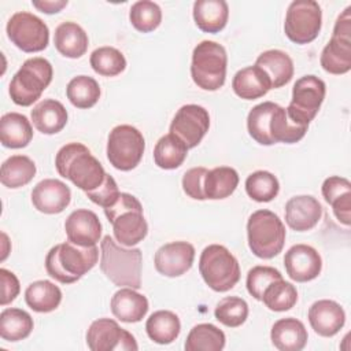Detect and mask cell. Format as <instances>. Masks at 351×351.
Returning <instances> with one entry per match:
<instances>
[{"label":"cell","mask_w":351,"mask_h":351,"mask_svg":"<svg viewBox=\"0 0 351 351\" xmlns=\"http://www.w3.org/2000/svg\"><path fill=\"white\" fill-rule=\"evenodd\" d=\"M55 167L63 178L70 180L77 188L89 192L100 186L107 176L101 163L81 143L63 145L55 158Z\"/></svg>","instance_id":"1"},{"label":"cell","mask_w":351,"mask_h":351,"mask_svg":"<svg viewBox=\"0 0 351 351\" xmlns=\"http://www.w3.org/2000/svg\"><path fill=\"white\" fill-rule=\"evenodd\" d=\"M143 255L140 248H125L104 236L100 241V269L117 287L141 288Z\"/></svg>","instance_id":"2"},{"label":"cell","mask_w":351,"mask_h":351,"mask_svg":"<svg viewBox=\"0 0 351 351\" xmlns=\"http://www.w3.org/2000/svg\"><path fill=\"white\" fill-rule=\"evenodd\" d=\"M99 259L96 245L81 247L71 241L56 244L45 258L47 273L62 284H73L88 273Z\"/></svg>","instance_id":"3"},{"label":"cell","mask_w":351,"mask_h":351,"mask_svg":"<svg viewBox=\"0 0 351 351\" xmlns=\"http://www.w3.org/2000/svg\"><path fill=\"white\" fill-rule=\"evenodd\" d=\"M104 214L112 225L117 241L122 245L133 247L145 239L148 225L143 214V206L133 195L121 192L118 200L104 208Z\"/></svg>","instance_id":"4"},{"label":"cell","mask_w":351,"mask_h":351,"mask_svg":"<svg viewBox=\"0 0 351 351\" xmlns=\"http://www.w3.org/2000/svg\"><path fill=\"white\" fill-rule=\"evenodd\" d=\"M285 226L282 221L270 210H256L247 222L248 247L261 259L277 256L285 243Z\"/></svg>","instance_id":"5"},{"label":"cell","mask_w":351,"mask_h":351,"mask_svg":"<svg viewBox=\"0 0 351 351\" xmlns=\"http://www.w3.org/2000/svg\"><path fill=\"white\" fill-rule=\"evenodd\" d=\"M52 75V64L45 58L36 56L25 60L11 78L8 88L11 100L22 107L32 106L51 84Z\"/></svg>","instance_id":"6"},{"label":"cell","mask_w":351,"mask_h":351,"mask_svg":"<svg viewBox=\"0 0 351 351\" xmlns=\"http://www.w3.org/2000/svg\"><path fill=\"white\" fill-rule=\"evenodd\" d=\"M226 66L228 55L221 44L204 40L193 48L191 77L203 90H218L223 86Z\"/></svg>","instance_id":"7"},{"label":"cell","mask_w":351,"mask_h":351,"mask_svg":"<svg viewBox=\"0 0 351 351\" xmlns=\"http://www.w3.org/2000/svg\"><path fill=\"white\" fill-rule=\"evenodd\" d=\"M199 271L215 292L232 289L240 280V266L234 255L221 244L207 245L200 254Z\"/></svg>","instance_id":"8"},{"label":"cell","mask_w":351,"mask_h":351,"mask_svg":"<svg viewBox=\"0 0 351 351\" xmlns=\"http://www.w3.org/2000/svg\"><path fill=\"white\" fill-rule=\"evenodd\" d=\"M145 141L138 129L132 125H118L110 134L107 141L108 162L121 171L134 169L144 154Z\"/></svg>","instance_id":"9"},{"label":"cell","mask_w":351,"mask_h":351,"mask_svg":"<svg viewBox=\"0 0 351 351\" xmlns=\"http://www.w3.org/2000/svg\"><path fill=\"white\" fill-rule=\"evenodd\" d=\"M319 62L329 74L340 75L351 70V7L337 16L332 38L324 47Z\"/></svg>","instance_id":"10"},{"label":"cell","mask_w":351,"mask_h":351,"mask_svg":"<svg viewBox=\"0 0 351 351\" xmlns=\"http://www.w3.org/2000/svg\"><path fill=\"white\" fill-rule=\"evenodd\" d=\"M322 26V11L314 0H295L289 4L284 32L296 44H308L317 38Z\"/></svg>","instance_id":"11"},{"label":"cell","mask_w":351,"mask_h":351,"mask_svg":"<svg viewBox=\"0 0 351 351\" xmlns=\"http://www.w3.org/2000/svg\"><path fill=\"white\" fill-rule=\"evenodd\" d=\"M325 93L326 86L321 78L313 74L303 75L292 88V99L289 106L285 108L288 117L296 123L308 126L318 114L325 99Z\"/></svg>","instance_id":"12"},{"label":"cell","mask_w":351,"mask_h":351,"mask_svg":"<svg viewBox=\"0 0 351 351\" xmlns=\"http://www.w3.org/2000/svg\"><path fill=\"white\" fill-rule=\"evenodd\" d=\"M5 32L11 43L23 52H40L49 43L48 26L32 12H15L8 19Z\"/></svg>","instance_id":"13"},{"label":"cell","mask_w":351,"mask_h":351,"mask_svg":"<svg viewBox=\"0 0 351 351\" xmlns=\"http://www.w3.org/2000/svg\"><path fill=\"white\" fill-rule=\"evenodd\" d=\"M86 344L92 351H137L134 336L111 318H99L86 330Z\"/></svg>","instance_id":"14"},{"label":"cell","mask_w":351,"mask_h":351,"mask_svg":"<svg viewBox=\"0 0 351 351\" xmlns=\"http://www.w3.org/2000/svg\"><path fill=\"white\" fill-rule=\"evenodd\" d=\"M208 128V111L197 104H185L176 112L170 123V133L177 136L191 149L199 145Z\"/></svg>","instance_id":"15"},{"label":"cell","mask_w":351,"mask_h":351,"mask_svg":"<svg viewBox=\"0 0 351 351\" xmlns=\"http://www.w3.org/2000/svg\"><path fill=\"white\" fill-rule=\"evenodd\" d=\"M284 266L291 280L296 282H307L319 276L322 270V259L314 247L295 244L285 252Z\"/></svg>","instance_id":"16"},{"label":"cell","mask_w":351,"mask_h":351,"mask_svg":"<svg viewBox=\"0 0 351 351\" xmlns=\"http://www.w3.org/2000/svg\"><path fill=\"white\" fill-rule=\"evenodd\" d=\"M195 259V247L188 241H171L162 245L154 258L155 269L166 277H180L186 273Z\"/></svg>","instance_id":"17"},{"label":"cell","mask_w":351,"mask_h":351,"mask_svg":"<svg viewBox=\"0 0 351 351\" xmlns=\"http://www.w3.org/2000/svg\"><path fill=\"white\" fill-rule=\"evenodd\" d=\"M70 188L56 178H45L32 191V203L34 208L44 214L62 213L70 204Z\"/></svg>","instance_id":"18"},{"label":"cell","mask_w":351,"mask_h":351,"mask_svg":"<svg viewBox=\"0 0 351 351\" xmlns=\"http://www.w3.org/2000/svg\"><path fill=\"white\" fill-rule=\"evenodd\" d=\"M64 230L67 240L81 247L96 245L101 237V223L99 217L86 208L74 210L64 222Z\"/></svg>","instance_id":"19"},{"label":"cell","mask_w":351,"mask_h":351,"mask_svg":"<svg viewBox=\"0 0 351 351\" xmlns=\"http://www.w3.org/2000/svg\"><path fill=\"white\" fill-rule=\"evenodd\" d=\"M322 217L321 203L311 195L291 197L285 204V222L296 232L313 229Z\"/></svg>","instance_id":"20"},{"label":"cell","mask_w":351,"mask_h":351,"mask_svg":"<svg viewBox=\"0 0 351 351\" xmlns=\"http://www.w3.org/2000/svg\"><path fill=\"white\" fill-rule=\"evenodd\" d=\"M308 322L317 335L332 337L344 326L346 313L337 302L321 299L310 306Z\"/></svg>","instance_id":"21"},{"label":"cell","mask_w":351,"mask_h":351,"mask_svg":"<svg viewBox=\"0 0 351 351\" xmlns=\"http://www.w3.org/2000/svg\"><path fill=\"white\" fill-rule=\"evenodd\" d=\"M115 318L126 324L140 322L148 311V299L136 289L125 287L117 291L110 303Z\"/></svg>","instance_id":"22"},{"label":"cell","mask_w":351,"mask_h":351,"mask_svg":"<svg viewBox=\"0 0 351 351\" xmlns=\"http://www.w3.org/2000/svg\"><path fill=\"white\" fill-rule=\"evenodd\" d=\"M273 346L280 351H300L307 344V329L302 321L288 317L274 322L270 330Z\"/></svg>","instance_id":"23"},{"label":"cell","mask_w":351,"mask_h":351,"mask_svg":"<svg viewBox=\"0 0 351 351\" xmlns=\"http://www.w3.org/2000/svg\"><path fill=\"white\" fill-rule=\"evenodd\" d=\"M233 92L244 100H255L271 89L267 74L258 66H248L239 70L232 80Z\"/></svg>","instance_id":"24"},{"label":"cell","mask_w":351,"mask_h":351,"mask_svg":"<svg viewBox=\"0 0 351 351\" xmlns=\"http://www.w3.org/2000/svg\"><path fill=\"white\" fill-rule=\"evenodd\" d=\"M34 128L43 134H56L67 123L64 106L55 99H44L30 112Z\"/></svg>","instance_id":"25"},{"label":"cell","mask_w":351,"mask_h":351,"mask_svg":"<svg viewBox=\"0 0 351 351\" xmlns=\"http://www.w3.org/2000/svg\"><path fill=\"white\" fill-rule=\"evenodd\" d=\"M255 66L261 67L271 82V89L281 88L288 84L293 77V62L291 56L281 49H269L262 52Z\"/></svg>","instance_id":"26"},{"label":"cell","mask_w":351,"mask_h":351,"mask_svg":"<svg viewBox=\"0 0 351 351\" xmlns=\"http://www.w3.org/2000/svg\"><path fill=\"white\" fill-rule=\"evenodd\" d=\"M229 7L225 0H196L193 3V19L204 33H218L228 22Z\"/></svg>","instance_id":"27"},{"label":"cell","mask_w":351,"mask_h":351,"mask_svg":"<svg viewBox=\"0 0 351 351\" xmlns=\"http://www.w3.org/2000/svg\"><path fill=\"white\" fill-rule=\"evenodd\" d=\"M53 44L63 56L77 59L85 55L89 40L85 30L75 22H62L55 29Z\"/></svg>","instance_id":"28"},{"label":"cell","mask_w":351,"mask_h":351,"mask_svg":"<svg viewBox=\"0 0 351 351\" xmlns=\"http://www.w3.org/2000/svg\"><path fill=\"white\" fill-rule=\"evenodd\" d=\"M33 138L30 121L19 112H7L0 119V140L7 148H23Z\"/></svg>","instance_id":"29"},{"label":"cell","mask_w":351,"mask_h":351,"mask_svg":"<svg viewBox=\"0 0 351 351\" xmlns=\"http://www.w3.org/2000/svg\"><path fill=\"white\" fill-rule=\"evenodd\" d=\"M26 304L37 313H51L62 302V291L48 280L32 282L25 291Z\"/></svg>","instance_id":"30"},{"label":"cell","mask_w":351,"mask_h":351,"mask_svg":"<svg viewBox=\"0 0 351 351\" xmlns=\"http://www.w3.org/2000/svg\"><path fill=\"white\" fill-rule=\"evenodd\" d=\"M145 330L148 337L158 344L173 343L180 332L181 322L177 314L169 310H158L149 315L145 322Z\"/></svg>","instance_id":"31"},{"label":"cell","mask_w":351,"mask_h":351,"mask_svg":"<svg viewBox=\"0 0 351 351\" xmlns=\"http://www.w3.org/2000/svg\"><path fill=\"white\" fill-rule=\"evenodd\" d=\"M308 126L296 123L292 121L287 110L278 104H276L270 123H269V134L273 144L276 143H285V144H293L302 140L307 132Z\"/></svg>","instance_id":"32"},{"label":"cell","mask_w":351,"mask_h":351,"mask_svg":"<svg viewBox=\"0 0 351 351\" xmlns=\"http://www.w3.org/2000/svg\"><path fill=\"white\" fill-rule=\"evenodd\" d=\"M36 163L26 155H12L1 165L0 180L7 188L16 189L29 184L36 176Z\"/></svg>","instance_id":"33"},{"label":"cell","mask_w":351,"mask_h":351,"mask_svg":"<svg viewBox=\"0 0 351 351\" xmlns=\"http://www.w3.org/2000/svg\"><path fill=\"white\" fill-rule=\"evenodd\" d=\"M239 185V174L233 167L219 166L207 171L204 177L206 199L218 200L230 196Z\"/></svg>","instance_id":"34"},{"label":"cell","mask_w":351,"mask_h":351,"mask_svg":"<svg viewBox=\"0 0 351 351\" xmlns=\"http://www.w3.org/2000/svg\"><path fill=\"white\" fill-rule=\"evenodd\" d=\"M188 155L186 145L173 133L162 136L154 148V162L158 167L173 170L180 167Z\"/></svg>","instance_id":"35"},{"label":"cell","mask_w":351,"mask_h":351,"mask_svg":"<svg viewBox=\"0 0 351 351\" xmlns=\"http://www.w3.org/2000/svg\"><path fill=\"white\" fill-rule=\"evenodd\" d=\"M33 318L22 308H5L0 314V336L5 341L26 339L33 330Z\"/></svg>","instance_id":"36"},{"label":"cell","mask_w":351,"mask_h":351,"mask_svg":"<svg viewBox=\"0 0 351 351\" xmlns=\"http://www.w3.org/2000/svg\"><path fill=\"white\" fill-rule=\"evenodd\" d=\"M225 333L213 324H197L186 336V351H221L225 347Z\"/></svg>","instance_id":"37"},{"label":"cell","mask_w":351,"mask_h":351,"mask_svg":"<svg viewBox=\"0 0 351 351\" xmlns=\"http://www.w3.org/2000/svg\"><path fill=\"white\" fill-rule=\"evenodd\" d=\"M66 95L74 107L90 108L100 99V86L89 75H77L67 84Z\"/></svg>","instance_id":"38"},{"label":"cell","mask_w":351,"mask_h":351,"mask_svg":"<svg viewBox=\"0 0 351 351\" xmlns=\"http://www.w3.org/2000/svg\"><path fill=\"white\" fill-rule=\"evenodd\" d=\"M278 180L270 171L258 170L251 173L245 180V192L255 202H271L278 195Z\"/></svg>","instance_id":"39"},{"label":"cell","mask_w":351,"mask_h":351,"mask_svg":"<svg viewBox=\"0 0 351 351\" xmlns=\"http://www.w3.org/2000/svg\"><path fill=\"white\" fill-rule=\"evenodd\" d=\"M262 302L271 311H287L298 302V291L295 285L280 278L273 281L263 292Z\"/></svg>","instance_id":"40"},{"label":"cell","mask_w":351,"mask_h":351,"mask_svg":"<svg viewBox=\"0 0 351 351\" xmlns=\"http://www.w3.org/2000/svg\"><path fill=\"white\" fill-rule=\"evenodd\" d=\"M277 103L263 101L251 108L247 117V129L250 136L262 145H273L269 134V123Z\"/></svg>","instance_id":"41"},{"label":"cell","mask_w":351,"mask_h":351,"mask_svg":"<svg viewBox=\"0 0 351 351\" xmlns=\"http://www.w3.org/2000/svg\"><path fill=\"white\" fill-rule=\"evenodd\" d=\"M90 66L95 73L103 77H115L126 67L123 53L114 47H100L90 53Z\"/></svg>","instance_id":"42"},{"label":"cell","mask_w":351,"mask_h":351,"mask_svg":"<svg viewBox=\"0 0 351 351\" xmlns=\"http://www.w3.org/2000/svg\"><path fill=\"white\" fill-rule=\"evenodd\" d=\"M129 19L136 30L141 33H149L160 25L162 10L154 1L140 0L130 7Z\"/></svg>","instance_id":"43"},{"label":"cell","mask_w":351,"mask_h":351,"mask_svg":"<svg viewBox=\"0 0 351 351\" xmlns=\"http://www.w3.org/2000/svg\"><path fill=\"white\" fill-rule=\"evenodd\" d=\"M214 315L222 325L237 328L243 325L248 317V304L239 296H226L217 304Z\"/></svg>","instance_id":"44"},{"label":"cell","mask_w":351,"mask_h":351,"mask_svg":"<svg viewBox=\"0 0 351 351\" xmlns=\"http://www.w3.org/2000/svg\"><path fill=\"white\" fill-rule=\"evenodd\" d=\"M282 274L271 266H254L247 274V291L256 300H262L265 289Z\"/></svg>","instance_id":"45"},{"label":"cell","mask_w":351,"mask_h":351,"mask_svg":"<svg viewBox=\"0 0 351 351\" xmlns=\"http://www.w3.org/2000/svg\"><path fill=\"white\" fill-rule=\"evenodd\" d=\"M85 193H86V196L89 197L90 202H93L95 204H97L103 208H107L118 200L121 192L118 189V185H117L115 180L110 174H107L100 186H97L93 191L85 192Z\"/></svg>","instance_id":"46"},{"label":"cell","mask_w":351,"mask_h":351,"mask_svg":"<svg viewBox=\"0 0 351 351\" xmlns=\"http://www.w3.org/2000/svg\"><path fill=\"white\" fill-rule=\"evenodd\" d=\"M206 167H192L185 171L182 177V189L184 192L195 200H206L204 195V177L207 174Z\"/></svg>","instance_id":"47"},{"label":"cell","mask_w":351,"mask_h":351,"mask_svg":"<svg viewBox=\"0 0 351 351\" xmlns=\"http://www.w3.org/2000/svg\"><path fill=\"white\" fill-rule=\"evenodd\" d=\"M321 191H322V196H324L325 202L332 204L333 202L339 200L344 195L351 193V182L344 177L332 176V177H328L322 182Z\"/></svg>","instance_id":"48"},{"label":"cell","mask_w":351,"mask_h":351,"mask_svg":"<svg viewBox=\"0 0 351 351\" xmlns=\"http://www.w3.org/2000/svg\"><path fill=\"white\" fill-rule=\"evenodd\" d=\"M0 281H1L0 304L5 306V304L11 303L18 296V293L21 291V285H19V280L16 278V276L4 267L0 269Z\"/></svg>","instance_id":"49"},{"label":"cell","mask_w":351,"mask_h":351,"mask_svg":"<svg viewBox=\"0 0 351 351\" xmlns=\"http://www.w3.org/2000/svg\"><path fill=\"white\" fill-rule=\"evenodd\" d=\"M330 206H332L333 214L339 219V222L348 226L351 223V193L344 195L339 200L333 202Z\"/></svg>","instance_id":"50"},{"label":"cell","mask_w":351,"mask_h":351,"mask_svg":"<svg viewBox=\"0 0 351 351\" xmlns=\"http://www.w3.org/2000/svg\"><path fill=\"white\" fill-rule=\"evenodd\" d=\"M33 7H36L38 11L44 14H56L62 8L67 5V0H41V1H32Z\"/></svg>","instance_id":"51"}]
</instances>
